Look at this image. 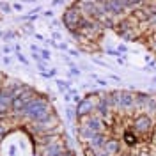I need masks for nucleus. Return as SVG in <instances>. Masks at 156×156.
<instances>
[{"label": "nucleus", "mask_w": 156, "mask_h": 156, "mask_svg": "<svg viewBox=\"0 0 156 156\" xmlns=\"http://www.w3.org/2000/svg\"><path fill=\"white\" fill-rule=\"evenodd\" d=\"M51 110H53V107H51V103H50V96L37 94V96L27 105V108H25L21 114H18L16 117H18V119H25V121H29V122H34V121H39V119H43L44 115H48Z\"/></svg>", "instance_id": "obj_1"}, {"label": "nucleus", "mask_w": 156, "mask_h": 156, "mask_svg": "<svg viewBox=\"0 0 156 156\" xmlns=\"http://www.w3.org/2000/svg\"><path fill=\"white\" fill-rule=\"evenodd\" d=\"M129 128H131V131L136 136H140L144 140L146 138L151 140V136H153V133H154V129H156L154 117L147 115V114H135L133 119H131V122H129Z\"/></svg>", "instance_id": "obj_2"}, {"label": "nucleus", "mask_w": 156, "mask_h": 156, "mask_svg": "<svg viewBox=\"0 0 156 156\" xmlns=\"http://www.w3.org/2000/svg\"><path fill=\"white\" fill-rule=\"evenodd\" d=\"M29 129L36 135H41V133H50V131H57L58 126H60V115H58L55 110H51L48 115H44L39 121H34V122H29L27 124Z\"/></svg>", "instance_id": "obj_3"}, {"label": "nucleus", "mask_w": 156, "mask_h": 156, "mask_svg": "<svg viewBox=\"0 0 156 156\" xmlns=\"http://www.w3.org/2000/svg\"><path fill=\"white\" fill-rule=\"evenodd\" d=\"M115 112L133 115L135 114V92L133 90H112Z\"/></svg>", "instance_id": "obj_4"}, {"label": "nucleus", "mask_w": 156, "mask_h": 156, "mask_svg": "<svg viewBox=\"0 0 156 156\" xmlns=\"http://www.w3.org/2000/svg\"><path fill=\"white\" fill-rule=\"evenodd\" d=\"M60 20H62V25L69 30V34H73V32H76V30L80 29L83 16H82L80 9H78L75 4H69L68 7L64 9V12H62V18H60Z\"/></svg>", "instance_id": "obj_5"}, {"label": "nucleus", "mask_w": 156, "mask_h": 156, "mask_svg": "<svg viewBox=\"0 0 156 156\" xmlns=\"http://www.w3.org/2000/svg\"><path fill=\"white\" fill-rule=\"evenodd\" d=\"M66 149H68V147H66V144L62 142V138H58V140L51 142V144H48V146L39 147V154L41 156H62Z\"/></svg>", "instance_id": "obj_6"}, {"label": "nucleus", "mask_w": 156, "mask_h": 156, "mask_svg": "<svg viewBox=\"0 0 156 156\" xmlns=\"http://www.w3.org/2000/svg\"><path fill=\"white\" fill-rule=\"evenodd\" d=\"M78 122H83L85 126L89 128V129H92L94 133H107V124L103 122V119H99L98 115H89V117H85V119H80Z\"/></svg>", "instance_id": "obj_7"}, {"label": "nucleus", "mask_w": 156, "mask_h": 156, "mask_svg": "<svg viewBox=\"0 0 156 156\" xmlns=\"http://www.w3.org/2000/svg\"><path fill=\"white\" fill-rule=\"evenodd\" d=\"M108 133H94V136L90 138L87 142V147L89 149H92V151H99V149H103L105 144H107L108 140Z\"/></svg>", "instance_id": "obj_8"}, {"label": "nucleus", "mask_w": 156, "mask_h": 156, "mask_svg": "<svg viewBox=\"0 0 156 156\" xmlns=\"http://www.w3.org/2000/svg\"><path fill=\"white\" fill-rule=\"evenodd\" d=\"M149 96L151 92H135V112L136 114H144L146 112V107L149 103Z\"/></svg>", "instance_id": "obj_9"}, {"label": "nucleus", "mask_w": 156, "mask_h": 156, "mask_svg": "<svg viewBox=\"0 0 156 156\" xmlns=\"http://www.w3.org/2000/svg\"><path fill=\"white\" fill-rule=\"evenodd\" d=\"M60 136H58L57 131H50V133H41V135H36L34 136V140L37 142L39 147H44L48 146V144H51V142H55V140H58Z\"/></svg>", "instance_id": "obj_10"}, {"label": "nucleus", "mask_w": 156, "mask_h": 156, "mask_svg": "<svg viewBox=\"0 0 156 156\" xmlns=\"http://www.w3.org/2000/svg\"><path fill=\"white\" fill-rule=\"evenodd\" d=\"M76 135H78V140L83 144V146H87V142L94 136V131L92 129H89L83 122H78V128H76Z\"/></svg>", "instance_id": "obj_11"}, {"label": "nucleus", "mask_w": 156, "mask_h": 156, "mask_svg": "<svg viewBox=\"0 0 156 156\" xmlns=\"http://www.w3.org/2000/svg\"><path fill=\"white\" fill-rule=\"evenodd\" d=\"M105 147H107L108 151L112 153L114 156L117 154H122L124 151H122V140H119V138H115V136H108V140H107V144H105Z\"/></svg>", "instance_id": "obj_12"}, {"label": "nucleus", "mask_w": 156, "mask_h": 156, "mask_svg": "<svg viewBox=\"0 0 156 156\" xmlns=\"http://www.w3.org/2000/svg\"><path fill=\"white\" fill-rule=\"evenodd\" d=\"M144 114H147V115L154 117L156 119V92H151V96H149V103H147L146 107V112Z\"/></svg>", "instance_id": "obj_13"}, {"label": "nucleus", "mask_w": 156, "mask_h": 156, "mask_svg": "<svg viewBox=\"0 0 156 156\" xmlns=\"http://www.w3.org/2000/svg\"><path fill=\"white\" fill-rule=\"evenodd\" d=\"M55 83H57L60 94H66V92L71 90V82H69V80H60V78H55Z\"/></svg>", "instance_id": "obj_14"}, {"label": "nucleus", "mask_w": 156, "mask_h": 156, "mask_svg": "<svg viewBox=\"0 0 156 156\" xmlns=\"http://www.w3.org/2000/svg\"><path fill=\"white\" fill-rule=\"evenodd\" d=\"M66 115H68L69 122H76V110L73 107H68L66 108Z\"/></svg>", "instance_id": "obj_15"}, {"label": "nucleus", "mask_w": 156, "mask_h": 156, "mask_svg": "<svg viewBox=\"0 0 156 156\" xmlns=\"http://www.w3.org/2000/svg\"><path fill=\"white\" fill-rule=\"evenodd\" d=\"M0 12H4V14H11V12H12V5L7 4V2H0Z\"/></svg>", "instance_id": "obj_16"}, {"label": "nucleus", "mask_w": 156, "mask_h": 156, "mask_svg": "<svg viewBox=\"0 0 156 156\" xmlns=\"http://www.w3.org/2000/svg\"><path fill=\"white\" fill-rule=\"evenodd\" d=\"M80 69L75 66V64H69V76H80Z\"/></svg>", "instance_id": "obj_17"}, {"label": "nucleus", "mask_w": 156, "mask_h": 156, "mask_svg": "<svg viewBox=\"0 0 156 156\" xmlns=\"http://www.w3.org/2000/svg\"><path fill=\"white\" fill-rule=\"evenodd\" d=\"M16 36H18V34H16V32H14V30H7V32H4V41H11V39H14L16 37Z\"/></svg>", "instance_id": "obj_18"}, {"label": "nucleus", "mask_w": 156, "mask_h": 156, "mask_svg": "<svg viewBox=\"0 0 156 156\" xmlns=\"http://www.w3.org/2000/svg\"><path fill=\"white\" fill-rule=\"evenodd\" d=\"M46 68H48V66H46V60H39V62H37L39 73H48V71H46Z\"/></svg>", "instance_id": "obj_19"}, {"label": "nucleus", "mask_w": 156, "mask_h": 156, "mask_svg": "<svg viewBox=\"0 0 156 156\" xmlns=\"http://www.w3.org/2000/svg\"><path fill=\"white\" fill-rule=\"evenodd\" d=\"M115 50L119 51V53H121V57H122L124 53H128V46H126V44H117Z\"/></svg>", "instance_id": "obj_20"}, {"label": "nucleus", "mask_w": 156, "mask_h": 156, "mask_svg": "<svg viewBox=\"0 0 156 156\" xmlns=\"http://www.w3.org/2000/svg\"><path fill=\"white\" fill-rule=\"evenodd\" d=\"M39 55H41L43 60H50V57H51V53H50L48 50H41V51H39Z\"/></svg>", "instance_id": "obj_21"}, {"label": "nucleus", "mask_w": 156, "mask_h": 156, "mask_svg": "<svg viewBox=\"0 0 156 156\" xmlns=\"http://www.w3.org/2000/svg\"><path fill=\"white\" fill-rule=\"evenodd\" d=\"M16 57H18V60H20V62H21V64H23V66H29V60H27V58L23 57V55H21L20 51H18V53H16Z\"/></svg>", "instance_id": "obj_22"}, {"label": "nucleus", "mask_w": 156, "mask_h": 156, "mask_svg": "<svg viewBox=\"0 0 156 156\" xmlns=\"http://www.w3.org/2000/svg\"><path fill=\"white\" fill-rule=\"evenodd\" d=\"M57 48L58 50H64V51H69V46L66 43H57Z\"/></svg>", "instance_id": "obj_23"}, {"label": "nucleus", "mask_w": 156, "mask_h": 156, "mask_svg": "<svg viewBox=\"0 0 156 156\" xmlns=\"http://www.w3.org/2000/svg\"><path fill=\"white\" fill-rule=\"evenodd\" d=\"M51 37H53V41H55V43H57V41H60V39H62V36H60V32H57V30H55V32L51 34Z\"/></svg>", "instance_id": "obj_24"}, {"label": "nucleus", "mask_w": 156, "mask_h": 156, "mask_svg": "<svg viewBox=\"0 0 156 156\" xmlns=\"http://www.w3.org/2000/svg\"><path fill=\"white\" fill-rule=\"evenodd\" d=\"M50 25L57 29V27H60V25H62V20H51V23H50Z\"/></svg>", "instance_id": "obj_25"}, {"label": "nucleus", "mask_w": 156, "mask_h": 156, "mask_svg": "<svg viewBox=\"0 0 156 156\" xmlns=\"http://www.w3.org/2000/svg\"><path fill=\"white\" fill-rule=\"evenodd\" d=\"M12 11H18V12H21V11H23V4H12Z\"/></svg>", "instance_id": "obj_26"}, {"label": "nucleus", "mask_w": 156, "mask_h": 156, "mask_svg": "<svg viewBox=\"0 0 156 156\" xmlns=\"http://www.w3.org/2000/svg\"><path fill=\"white\" fill-rule=\"evenodd\" d=\"M23 30H25L27 34H30V32H34V29H32V23H27V25L23 27Z\"/></svg>", "instance_id": "obj_27"}, {"label": "nucleus", "mask_w": 156, "mask_h": 156, "mask_svg": "<svg viewBox=\"0 0 156 156\" xmlns=\"http://www.w3.org/2000/svg\"><path fill=\"white\" fill-rule=\"evenodd\" d=\"M69 55H71V57H78V55H80V51L75 50V48H69Z\"/></svg>", "instance_id": "obj_28"}, {"label": "nucleus", "mask_w": 156, "mask_h": 156, "mask_svg": "<svg viewBox=\"0 0 156 156\" xmlns=\"http://www.w3.org/2000/svg\"><path fill=\"white\" fill-rule=\"evenodd\" d=\"M64 4H66V0H53V2H51L53 7H55V5H64Z\"/></svg>", "instance_id": "obj_29"}, {"label": "nucleus", "mask_w": 156, "mask_h": 156, "mask_svg": "<svg viewBox=\"0 0 156 156\" xmlns=\"http://www.w3.org/2000/svg\"><path fill=\"white\" fill-rule=\"evenodd\" d=\"M41 5H37V7H34V9H30V14H37V12H41Z\"/></svg>", "instance_id": "obj_30"}, {"label": "nucleus", "mask_w": 156, "mask_h": 156, "mask_svg": "<svg viewBox=\"0 0 156 156\" xmlns=\"http://www.w3.org/2000/svg\"><path fill=\"white\" fill-rule=\"evenodd\" d=\"M82 99H83V98L80 96V94H75V96H73V101H75L76 105H78V103H80V101H82Z\"/></svg>", "instance_id": "obj_31"}, {"label": "nucleus", "mask_w": 156, "mask_h": 156, "mask_svg": "<svg viewBox=\"0 0 156 156\" xmlns=\"http://www.w3.org/2000/svg\"><path fill=\"white\" fill-rule=\"evenodd\" d=\"M117 62H119V66H126V58L124 57H119L117 58Z\"/></svg>", "instance_id": "obj_32"}, {"label": "nucleus", "mask_w": 156, "mask_h": 156, "mask_svg": "<svg viewBox=\"0 0 156 156\" xmlns=\"http://www.w3.org/2000/svg\"><path fill=\"white\" fill-rule=\"evenodd\" d=\"M44 16H46V18H53V11H51V9L44 11Z\"/></svg>", "instance_id": "obj_33"}, {"label": "nucleus", "mask_w": 156, "mask_h": 156, "mask_svg": "<svg viewBox=\"0 0 156 156\" xmlns=\"http://www.w3.org/2000/svg\"><path fill=\"white\" fill-rule=\"evenodd\" d=\"M96 82H98V83H99V85H103V87H105V85H107V82H105V80H101V78H98Z\"/></svg>", "instance_id": "obj_34"}, {"label": "nucleus", "mask_w": 156, "mask_h": 156, "mask_svg": "<svg viewBox=\"0 0 156 156\" xmlns=\"http://www.w3.org/2000/svg\"><path fill=\"white\" fill-rule=\"evenodd\" d=\"M4 64H5V66H11V58L5 57V58H4Z\"/></svg>", "instance_id": "obj_35"}, {"label": "nucleus", "mask_w": 156, "mask_h": 156, "mask_svg": "<svg viewBox=\"0 0 156 156\" xmlns=\"http://www.w3.org/2000/svg\"><path fill=\"white\" fill-rule=\"evenodd\" d=\"M4 51H5V53H11V51H12V48H11V46H4Z\"/></svg>", "instance_id": "obj_36"}, {"label": "nucleus", "mask_w": 156, "mask_h": 156, "mask_svg": "<svg viewBox=\"0 0 156 156\" xmlns=\"http://www.w3.org/2000/svg\"><path fill=\"white\" fill-rule=\"evenodd\" d=\"M110 78H112V80H115V82H121V78L117 76V75H110Z\"/></svg>", "instance_id": "obj_37"}, {"label": "nucleus", "mask_w": 156, "mask_h": 156, "mask_svg": "<svg viewBox=\"0 0 156 156\" xmlns=\"http://www.w3.org/2000/svg\"><path fill=\"white\" fill-rule=\"evenodd\" d=\"M36 39H37V41H44V37H43L41 34H36Z\"/></svg>", "instance_id": "obj_38"}, {"label": "nucleus", "mask_w": 156, "mask_h": 156, "mask_svg": "<svg viewBox=\"0 0 156 156\" xmlns=\"http://www.w3.org/2000/svg\"><path fill=\"white\" fill-rule=\"evenodd\" d=\"M80 2H103V0H80Z\"/></svg>", "instance_id": "obj_39"}, {"label": "nucleus", "mask_w": 156, "mask_h": 156, "mask_svg": "<svg viewBox=\"0 0 156 156\" xmlns=\"http://www.w3.org/2000/svg\"><path fill=\"white\" fill-rule=\"evenodd\" d=\"M23 2H27V4H36V0H23Z\"/></svg>", "instance_id": "obj_40"}, {"label": "nucleus", "mask_w": 156, "mask_h": 156, "mask_svg": "<svg viewBox=\"0 0 156 156\" xmlns=\"http://www.w3.org/2000/svg\"><path fill=\"white\" fill-rule=\"evenodd\" d=\"M153 83H154V85H156V76H154V78H153Z\"/></svg>", "instance_id": "obj_41"}, {"label": "nucleus", "mask_w": 156, "mask_h": 156, "mask_svg": "<svg viewBox=\"0 0 156 156\" xmlns=\"http://www.w3.org/2000/svg\"><path fill=\"white\" fill-rule=\"evenodd\" d=\"M0 37H4V32H2V30H0Z\"/></svg>", "instance_id": "obj_42"}, {"label": "nucleus", "mask_w": 156, "mask_h": 156, "mask_svg": "<svg viewBox=\"0 0 156 156\" xmlns=\"http://www.w3.org/2000/svg\"><path fill=\"white\" fill-rule=\"evenodd\" d=\"M126 156H135V154H131V153H126Z\"/></svg>", "instance_id": "obj_43"}, {"label": "nucleus", "mask_w": 156, "mask_h": 156, "mask_svg": "<svg viewBox=\"0 0 156 156\" xmlns=\"http://www.w3.org/2000/svg\"><path fill=\"white\" fill-rule=\"evenodd\" d=\"M154 153H156V151H154Z\"/></svg>", "instance_id": "obj_44"}]
</instances>
